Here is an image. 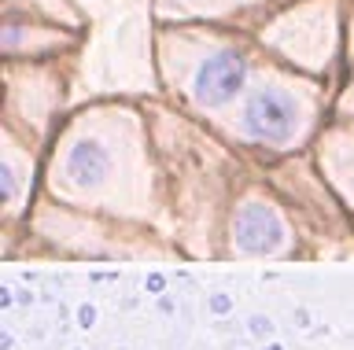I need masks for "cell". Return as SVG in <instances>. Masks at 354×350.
<instances>
[{
	"label": "cell",
	"mask_w": 354,
	"mask_h": 350,
	"mask_svg": "<svg viewBox=\"0 0 354 350\" xmlns=\"http://www.w3.org/2000/svg\"><path fill=\"white\" fill-rule=\"evenodd\" d=\"M236 236L248 251H273L281 244V225H277V217L266 206H248L236 217Z\"/></svg>",
	"instance_id": "3957f363"
},
{
	"label": "cell",
	"mask_w": 354,
	"mask_h": 350,
	"mask_svg": "<svg viewBox=\"0 0 354 350\" xmlns=\"http://www.w3.org/2000/svg\"><path fill=\"white\" fill-rule=\"evenodd\" d=\"M243 74H248V67H243V59L236 56V52H218V56H210L203 67H199L196 96L207 107L225 104V100H232V96L243 89Z\"/></svg>",
	"instance_id": "7a4b0ae2"
},
{
	"label": "cell",
	"mask_w": 354,
	"mask_h": 350,
	"mask_svg": "<svg viewBox=\"0 0 354 350\" xmlns=\"http://www.w3.org/2000/svg\"><path fill=\"white\" fill-rule=\"evenodd\" d=\"M71 177L74 181H100L107 173V155H104V148L100 144H77L71 151Z\"/></svg>",
	"instance_id": "277c9868"
},
{
	"label": "cell",
	"mask_w": 354,
	"mask_h": 350,
	"mask_svg": "<svg viewBox=\"0 0 354 350\" xmlns=\"http://www.w3.org/2000/svg\"><path fill=\"white\" fill-rule=\"evenodd\" d=\"M299 126V104L284 89H262L243 107V133L266 144H284Z\"/></svg>",
	"instance_id": "6da1fadb"
}]
</instances>
